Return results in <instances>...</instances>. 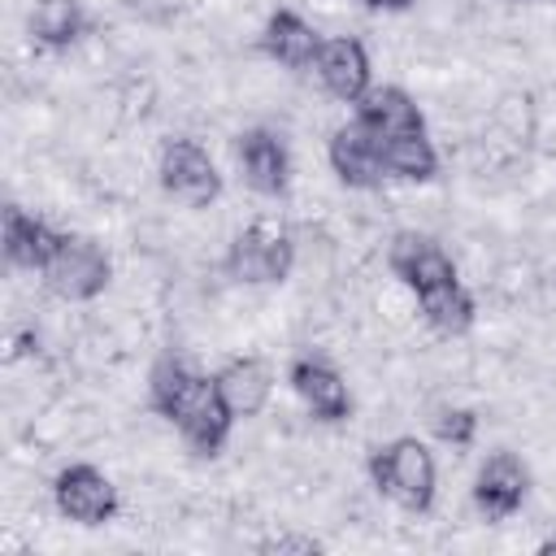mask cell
<instances>
[{"mask_svg": "<svg viewBox=\"0 0 556 556\" xmlns=\"http://www.w3.org/2000/svg\"><path fill=\"white\" fill-rule=\"evenodd\" d=\"M321 87L339 100V104H361L365 91L374 87V65H369V48L356 39V35H330L321 43V56H317V70Z\"/></svg>", "mask_w": 556, "mask_h": 556, "instance_id": "13", "label": "cell"}, {"mask_svg": "<svg viewBox=\"0 0 556 556\" xmlns=\"http://www.w3.org/2000/svg\"><path fill=\"white\" fill-rule=\"evenodd\" d=\"M321 43H326V35H321L308 17H300L295 9H274V13L265 17V26H261V52H265L274 65L291 70V74L317 70Z\"/></svg>", "mask_w": 556, "mask_h": 556, "instance_id": "12", "label": "cell"}, {"mask_svg": "<svg viewBox=\"0 0 556 556\" xmlns=\"http://www.w3.org/2000/svg\"><path fill=\"white\" fill-rule=\"evenodd\" d=\"M417 308H421V321L434 334H447V339L465 334L473 326V317H478V304H473V295H469L465 282H452V287H439V291L421 295Z\"/></svg>", "mask_w": 556, "mask_h": 556, "instance_id": "17", "label": "cell"}, {"mask_svg": "<svg viewBox=\"0 0 556 556\" xmlns=\"http://www.w3.org/2000/svg\"><path fill=\"white\" fill-rule=\"evenodd\" d=\"M365 469L382 500H391L404 513H430L434 491H439V469H434V452L421 439L400 434L391 443H378Z\"/></svg>", "mask_w": 556, "mask_h": 556, "instance_id": "2", "label": "cell"}, {"mask_svg": "<svg viewBox=\"0 0 556 556\" xmlns=\"http://www.w3.org/2000/svg\"><path fill=\"white\" fill-rule=\"evenodd\" d=\"M235 165L243 182L265 200H278L291 187V148L269 126H248L235 135Z\"/></svg>", "mask_w": 556, "mask_h": 556, "instance_id": "9", "label": "cell"}, {"mask_svg": "<svg viewBox=\"0 0 556 556\" xmlns=\"http://www.w3.org/2000/svg\"><path fill=\"white\" fill-rule=\"evenodd\" d=\"M52 504L74 526H104V521L117 517L122 495H117V486L104 469H96L87 460H74L52 478Z\"/></svg>", "mask_w": 556, "mask_h": 556, "instance_id": "7", "label": "cell"}, {"mask_svg": "<svg viewBox=\"0 0 556 556\" xmlns=\"http://www.w3.org/2000/svg\"><path fill=\"white\" fill-rule=\"evenodd\" d=\"M387 269L413 291V300L439 291V287H452L460 282L456 274V261L447 256V248L426 235V230H395L391 243H387Z\"/></svg>", "mask_w": 556, "mask_h": 556, "instance_id": "6", "label": "cell"}, {"mask_svg": "<svg viewBox=\"0 0 556 556\" xmlns=\"http://www.w3.org/2000/svg\"><path fill=\"white\" fill-rule=\"evenodd\" d=\"M261 552H321V543H313V539H291V534H282V539H265V543H261Z\"/></svg>", "mask_w": 556, "mask_h": 556, "instance_id": "19", "label": "cell"}, {"mask_svg": "<svg viewBox=\"0 0 556 556\" xmlns=\"http://www.w3.org/2000/svg\"><path fill=\"white\" fill-rule=\"evenodd\" d=\"M326 161H330L334 178H339L343 187H352V191H378L382 182H391L374 130L361 126L356 117H348V122L330 135V143H326Z\"/></svg>", "mask_w": 556, "mask_h": 556, "instance_id": "11", "label": "cell"}, {"mask_svg": "<svg viewBox=\"0 0 556 556\" xmlns=\"http://www.w3.org/2000/svg\"><path fill=\"white\" fill-rule=\"evenodd\" d=\"M222 265L243 287H278L295 269V239L274 222H252L230 239Z\"/></svg>", "mask_w": 556, "mask_h": 556, "instance_id": "4", "label": "cell"}, {"mask_svg": "<svg viewBox=\"0 0 556 556\" xmlns=\"http://www.w3.org/2000/svg\"><path fill=\"white\" fill-rule=\"evenodd\" d=\"M156 178H161V191L187 208H208L222 195L217 161L208 156V148L200 139H187V135L165 139L161 161H156Z\"/></svg>", "mask_w": 556, "mask_h": 556, "instance_id": "5", "label": "cell"}, {"mask_svg": "<svg viewBox=\"0 0 556 556\" xmlns=\"http://www.w3.org/2000/svg\"><path fill=\"white\" fill-rule=\"evenodd\" d=\"M473 508L486 517V521H508L513 513H521L526 495H530V465L508 452V447H495L478 473H473Z\"/></svg>", "mask_w": 556, "mask_h": 556, "instance_id": "10", "label": "cell"}, {"mask_svg": "<svg viewBox=\"0 0 556 556\" xmlns=\"http://www.w3.org/2000/svg\"><path fill=\"white\" fill-rule=\"evenodd\" d=\"M361 4H369V9H387V13H400V9H408L413 0H361Z\"/></svg>", "mask_w": 556, "mask_h": 556, "instance_id": "20", "label": "cell"}, {"mask_svg": "<svg viewBox=\"0 0 556 556\" xmlns=\"http://www.w3.org/2000/svg\"><path fill=\"white\" fill-rule=\"evenodd\" d=\"M552 4H556V0H552Z\"/></svg>", "mask_w": 556, "mask_h": 556, "instance_id": "21", "label": "cell"}, {"mask_svg": "<svg viewBox=\"0 0 556 556\" xmlns=\"http://www.w3.org/2000/svg\"><path fill=\"white\" fill-rule=\"evenodd\" d=\"M148 408L161 421H169L178 430V439L204 460L222 456V447L235 430V413L226 408L217 378L200 374L178 352L156 356V365L148 369Z\"/></svg>", "mask_w": 556, "mask_h": 556, "instance_id": "1", "label": "cell"}, {"mask_svg": "<svg viewBox=\"0 0 556 556\" xmlns=\"http://www.w3.org/2000/svg\"><path fill=\"white\" fill-rule=\"evenodd\" d=\"M287 387L295 391V400H300V404L313 413V421H321V426H339V421L352 417V391H348L343 374H339L326 356H317V352L291 356V365H287Z\"/></svg>", "mask_w": 556, "mask_h": 556, "instance_id": "8", "label": "cell"}, {"mask_svg": "<svg viewBox=\"0 0 556 556\" xmlns=\"http://www.w3.org/2000/svg\"><path fill=\"white\" fill-rule=\"evenodd\" d=\"M61 230H52L43 217L26 213L22 204H9L4 208V222H0V248H4V261L13 269H43L52 248H56Z\"/></svg>", "mask_w": 556, "mask_h": 556, "instance_id": "14", "label": "cell"}, {"mask_svg": "<svg viewBox=\"0 0 556 556\" xmlns=\"http://www.w3.org/2000/svg\"><path fill=\"white\" fill-rule=\"evenodd\" d=\"M43 274V287L56 295V300H70V304H87L96 295L109 291L113 282V261L104 252V243H96L91 235H74V230H61L48 265L39 269Z\"/></svg>", "mask_w": 556, "mask_h": 556, "instance_id": "3", "label": "cell"}, {"mask_svg": "<svg viewBox=\"0 0 556 556\" xmlns=\"http://www.w3.org/2000/svg\"><path fill=\"white\" fill-rule=\"evenodd\" d=\"M26 26L39 48L65 52L87 35V9H83V0H35Z\"/></svg>", "mask_w": 556, "mask_h": 556, "instance_id": "16", "label": "cell"}, {"mask_svg": "<svg viewBox=\"0 0 556 556\" xmlns=\"http://www.w3.org/2000/svg\"><path fill=\"white\" fill-rule=\"evenodd\" d=\"M434 439L443 447H456V452L473 447V439H478V413L473 408H460V404L439 408L434 413Z\"/></svg>", "mask_w": 556, "mask_h": 556, "instance_id": "18", "label": "cell"}, {"mask_svg": "<svg viewBox=\"0 0 556 556\" xmlns=\"http://www.w3.org/2000/svg\"><path fill=\"white\" fill-rule=\"evenodd\" d=\"M213 378H217V391H222L226 408L235 413V421H248V417L265 413V404L274 395V369L261 356H235Z\"/></svg>", "mask_w": 556, "mask_h": 556, "instance_id": "15", "label": "cell"}]
</instances>
